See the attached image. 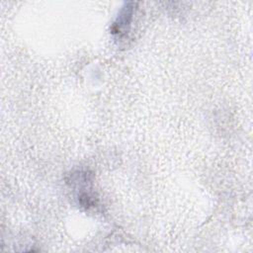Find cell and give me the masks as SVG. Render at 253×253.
Returning a JSON list of instances; mask_svg holds the SVG:
<instances>
[{
  "instance_id": "obj_1",
  "label": "cell",
  "mask_w": 253,
  "mask_h": 253,
  "mask_svg": "<svg viewBox=\"0 0 253 253\" xmlns=\"http://www.w3.org/2000/svg\"><path fill=\"white\" fill-rule=\"evenodd\" d=\"M132 13H133V7H129L128 5H126L122 10L117 21L114 23L112 33L117 34L120 37H122L123 35H126L127 33L128 27L130 25Z\"/></svg>"
}]
</instances>
